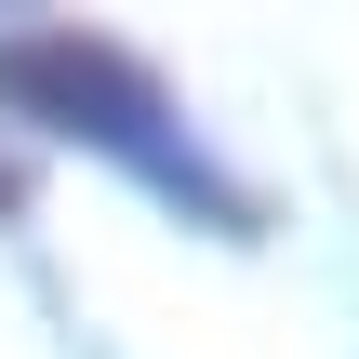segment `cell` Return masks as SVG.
<instances>
[{"instance_id": "obj_1", "label": "cell", "mask_w": 359, "mask_h": 359, "mask_svg": "<svg viewBox=\"0 0 359 359\" xmlns=\"http://www.w3.org/2000/svg\"><path fill=\"white\" fill-rule=\"evenodd\" d=\"M0 93L13 107H40L53 133H80V147H107V160H133L147 187H173V200H200L213 226H253V200L187 147V120H173V93L120 53V40H0Z\"/></svg>"}, {"instance_id": "obj_2", "label": "cell", "mask_w": 359, "mask_h": 359, "mask_svg": "<svg viewBox=\"0 0 359 359\" xmlns=\"http://www.w3.org/2000/svg\"><path fill=\"white\" fill-rule=\"evenodd\" d=\"M13 200H27V160H0V213H13Z\"/></svg>"}]
</instances>
